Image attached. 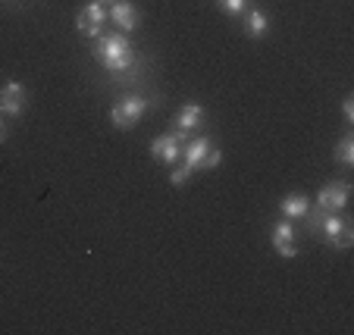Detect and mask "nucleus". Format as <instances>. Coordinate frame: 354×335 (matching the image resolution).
Masks as SVG:
<instances>
[{
	"mask_svg": "<svg viewBox=\"0 0 354 335\" xmlns=\"http://www.w3.org/2000/svg\"><path fill=\"white\" fill-rule=\"evenodd\" d=\"M7 138H10V128H7V122L0 119V144H3V141H7Z\"/></svg>",
	"mask_w": 354,
	"mask_h": 335,
	"instance_id": "obj_19",
	"label": "nucleus"
},
{
	"mask_svg": "<svg viewBox=\"0 0 354 335\" xmlns=\"http://www.w3.org/2000/svg\"><path fill=\"white\" fill-rule=\"evenodd\" d=\"M220 160H223V154H220V148H210V154H207V160H204V169H216L220 166Z\"/></svg>",
	"mask_w": 354,
	"mask_h": 335,
	"instance_id": "obj_17",
	"label": "nucleus"
},
{
	"mask_svg": "<svg viewBox=\"0 0 354 335\" xmlns=\"http://www.w3.org/2000/svg\"><path fill=\"white\" fill-rule=\"evenodd\" d=\"M188 175H192V173H188L185 166H179V169H173V173H169V182L179 188V185H185V182H188Z\"/></svg>",
	"mask_w": 354,
	"mask_h": 335,
	"instance_id": "obj_16",
	"label": "nucleus"
},
{
	"mask_svg": "<svg viewBox=\"0 0 354 335\" xmlns=\"http://www.w3.org/2000/svg\"><path fill=\"white\" fill-rule=\"evenodd\" d=\"M310 222H314L310 229H314V232H320L323 238L333 245V248L345 251V248H351V245H354V229H351V222H348L342 213H326V210L317 207V213L310 216Z\"/></svg>",
	"mask_w": 354,
	"mask_h": 335,
	"instance_id": "obj_2",
	"label": "nucleus"
},
{
	"mask_svg": "<svg viewBox=\"0 0 354 335\" xmlns=\"http://www.w3.org/2000/svg\"><path fill=\"white\" fill-rule=\"evenodd\" d=\"M279 210H282V216H286V220H304V216L310 213V201L304 195H286L279 201Z\"/></svg>",
	"mask_w": 354,
	"mask_h": 335,
	"instance_id": "obj_12",
	"label": "nucleus"
},
{
	"mask_svg": "<svg viewBox=\"0 0 354 335\" xmlns=\"http://www.w3.org/2000/svg\"><path fill=\"white\" fill-rule=\"evenodd\" d=\"M147 110V101L141 97V94H126V97H120V101L113 104V110H110V122H113L116 128H132L138 126V119L145 116Z\"/></svg>",
	"mask_w": 354,
	"mask_h": 335,
	"instance_id": "obj_3",
	"label": "nucleus"
},
{
	"mask_svg": "<svg viewBox=\"0 0 354 335\" xmlns=\"http://www.w3.org/2000/svg\"><path fill=\"white\" fill-rule=\"evenodd\" d=\"M182 144H185V141H179V135H173V132L157 135V138L151 141V154H154V160L176 163L182 157Z\"/></svg>",
	"mask_w": 354,
	"mask_h": 335,
	"instance_id": "obj_11",
	"label": "nucleus"
},
{
	"mask_svg": "<svg viewBox=\"0 0 354 335\" xmlns=\"http://www.w3.org/2000/svg\"><path fill=\"white\" fill-rule=\"evenodd\" d=\"M342 110H345V122H354V94H348V97H345Z\"/></svg>",
	"mask_w": 354,
	"mask_h": 335,
	"instance_id": "obj_18",
	"label": "nucleus"
},
{
	"mask_svg": "<svg viewBox=\"0 0 354 335\" xmlns=\"http://www.w3.org/2000/svg\"><path fill=\"white\" fill-rule=\"evenodd\" d=\"M94 57H97V63L107 73H129L135 63V47L132 41L126 38L122 32H110V35H100L97 47H94Z\"/></svg>",
	"mask_w": 354,
	"mask_h": 335,
	"instance_id": "obj_1",
	"label": "nucleus"
},
{
	"mask_svg": "<svg viewBox=\"0 0 354 335\" xmlns=\"http://www.w3.org/2000/svg\"><path fill=\"white\" fill-rule=\"evenodd\" d=\"M335 160H339L342 166H354V138L351 135H345V138L335 144Z\"/></svg>",
	"mask_w": 354,
	"mask_h": 335,
	"instance_id": "obj_14",
	"label": "nucleus"
},
{
	"mask_svg": "<svg viewBox=\"0 0 354 335\" xmlns=\"http://www.w3.org/2000/svg\"><path fill=\"white\" fill-rule=\"evenodd\" d=\"M348 201H351V185L345 179H335L317 191V207L326 210V213H342L348 207Z\"/></svg>",
	"mask_w": 354,
	"mask_h": 335,
	"instance_id": "obj_5",
	"label": "nucleus"
},
{
	"mask_svg": "<svg viewBox=\"0 0 354 335\" xmlns=\"http://www.w3.org/2000/svg\"><path fill=\"white\" fill-rule=\"evenodd\" d=\"M273 248L279 257H286V260H292V257H298V235H295V226L292 220H282L273 226Z\"/></svg>",
	"mask_w": 354,
	"mask_h": 335,
	"instance_id": "obj_8",
	"label": "nucleus"
},
{
	"mask_svg": "<svg viewBox=\"0 0 354 335\" xmlns=\"http://www.w3.org/2000/svg\"><path fill=\"white\" fill-rule=\"evenodd\" d=\"M28 107V91L22 82H3L0 88V116L3 119H19Z\"/></svg>",
	"mask_w": 354,
	"mask_h": 335,
	"instance_id": "obj_4",
	"label": "nucleus"
},
{
	"mask_svg": "<svg viewBox=\"0 0 354 335\" xmlns=\"http://www.w3.org/2000/svg\"><path fill=\"white\" fill-rule=\"evenodd\" d=\"M210 148H214V141L210 138H188L185 144H182V166L188 169V173H194V169H204V160H207Z\"/></svg>",
	"mask_w": 354,
	"mask_h": 335,
	"instance_id": "obj_7",
	"label": "nucleus"
},
{
	"mask_svg": "<svg viewBox=\"0 0 354 335\" xmlns=\"http://www.w3.org/2000/svg\"><path fill=\"white\" fill-rule=\"evenodd\" d=\"M104 22H107V7L97 3V0L85 3V7L79 10V16H75V28H79L85 38H100V35H104Z\"/></svg>",
	"mask_w": 354,
	"mask_h": 335,
	"instance_id": "obj_6",
	"label": "nucleus"
},
{
	"mask_svg": "<svg viewBox=\"0 0 354 335\" xmlns=\"http://www.w3.org/2000/svg\"><path fill=\"white\" fill-rule=\"evenodd\" d=\"M216 7H220L223 13H229V16H239V13H245L248 10V0H216Z\"/></svg>",
	"mask_w": 354,
	"mask_h": 335,
	"instance_id": "obj_15",
	"label": "nucleus"
},
{
	"mask_svg": "<svg viewBox=\"0 0 354 335\" xmlns=\"http://www.w3.org/2000/svg\"><path fill=\"white\" fill-rule=\"evenodd\" d=\"M97 3H100V0H97Z\"/></svg>",
	"mask_w": 354,
	"mask_h": 335,
	"instance_id": "obj_20",
	"label": "nucleus"
},
{
	"mask_svg": "<svg viewBox=\"0 0 354 335\" xmlns=\"http://www.w3.org/2000/svg\"><path fill=\"white\" fill-rule=\"evenodd\" d=\"M204 122V107L201 104H182V110L176 113V128L173 135H179V141H188V135Z\"/></svg>",
	"mask_w": 354,
	"mask_h": 335,
	"instance_id": "obj_10",
	"label": "nucleus"
},
{
	"mask_svg": "<svg viewBox=\"0 0 354 335\" xmlns=\"http://www.w3.org/2000/svg\"><path fill=\"white\" fill-rule=\"evenodd\" d=\"M107 19L113 22L120 32H132V28H138L141 13H138V7H135L132 0H113V7L107 10Z\"/></svg>",
	"mask_w": 354,
	"mask_h": 335,
	"instance_id": "obj_9",
	"label": "nucleus"
},
{
	"mask_svg": "<svg viewBox=\"0 0 354 335\" xmlns=\"http://www.w3.org/2000/svg\"><path fill=\"white\" fill-rule=\"evenodd\" d=\"M270 32V16L263 13V10H248L245 16V35L248 38H263V35Z\"/></svg>",
	"mask_w": 354,
	"mask_h": 335,
	"instance_id": "obj_13",
	"label": "nucleus"
}]
</instances>
